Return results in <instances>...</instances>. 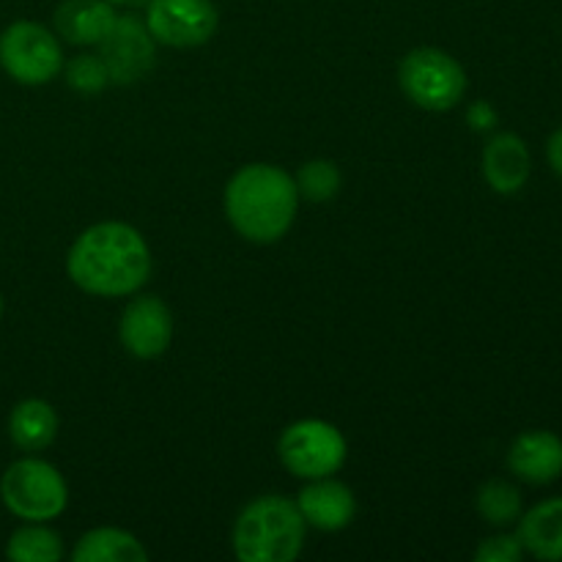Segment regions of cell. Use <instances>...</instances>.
I'll list each match as a JSON object with an SVG mask.
<instances>
[{"mask_svg":"<svg viewBox=\"0 0 562 562\" xmlns=\"http://www.w3.org/2000/svg\"><path fill=\"white\" fill-rule=\"evenodd\" d=\"M151 250L140 231L108 220L82 231L66 256V274L91 296L137 294L151 278Z\"/></svg>","mask_w":562,"mask_h":562,"instance_id":"cell-1","label":"cell"},{"mask_svg":"<svg viewBox=\"0 0 562 562\" xmlns=\"http://www.w3.org/2000/svg\"><path fill=\"white\" fill-rule=\"evenodd\" d=\"M225 217L241 239L274 245L291 231L300 209V190L289 170L272 162H250L225 184Z\"/></svg>","mask_w":562,"mask_h":562,"instance_id":"cell-2","label":"cell"},{"mask_svg":"<svg viewBox=\"0 0 562 562\" xmlns=\"http://www.w3.org/2000/svg\"><path fill=\"white\" fill-rule=\"evenodd\" d=\"M307 521L302 519L296 499L283 494H263L236 516L234 554L241 562H291L305 547Z\"/></svg>","mask_w":562,"mask_h":562,"instance_id":"cell-3","label":"cell"},{"mask_svg":"<svg viewBox=\"0 0 562 562\" xmlns=\"http://www.w3.org/2000/svg\"><path fill=\"white\" fill-rule=\"evenodd\" d=\"M398 82L406 99L428 113H448L467 93L464 66L439 47L406 53L398 66Z\"/></svg>","mask_w":562,"mask_h":562,"instance_id":"cell-4","label":"cell"},{"mask_svg":"<svg viewBox=\"0 0 562 562\" xmlns=\"http://www.w3.org/2000/svg\"><path fill=\"white\" fill-rule=\"evenodd\" d=\"M0 499L22 521H53L69 505V486L49 461H14L0 477Z\"/></svg>","mask_w":562,"mask_h":562,"instance_id":"cell-5","label":"cell"},{"mask_svg":"<svg viewBox=\"0 0 562 562\" xmlns=\"http://www.w3.org/2000/svg\"><path fill=\"white\" fill-rule=\"evenodd\" d=\"M280 464L300 481L329 477L346 464L349 445L338 426L318 417L296 420L280 434L278 442Z\"/></svg>","mask_w":562,"mask_h":562,"instance_id":"cell-6","label":"cell"},{"mask_svg":"<svg viewBox=\"0 0 562 562\" xmlns=\"http://www.w3.org/2000/svg\"><path fill=\"white\" fill-rule=\"evenodd\" d=\"M0 66L20 86H47L64 71L58 33L33 20L11 22L0 33Z\"/></svg>","mask_w":562,"mask_h":562,"instance_id":"cell-7","label":"cell"},{"mask_svg":"<svg viewBox=\"0 0 562 562\" xmlns=\"http://www.w3.org/2000/svg\"><path fill=\"white\" fill-rule=\"evenodd\" d=\"M217 5L212 0H148L146 27L165 47H201L217 31Z\"/></svg>","mask_w":562,"mask_h":562,"instance_id":"cell-8","label":"cell"},{"mask_svg":"<svg viewBox=\"0 0 562 562\" xmlns=\"http://www.w3.org/2000/svg\"><path fill=\"white\" fill-rule=\"evenodd\" d=\"M99 58L108 66L113 86H135L157 60V42L146 27V20L135 14H119L113 31L99 44Z\"/></svg>","mask_w":562,"mask_h":562,"instance_id":"cell-9","label":"cell"},{"mask_svg":"<svg viewBox=\"0 0 562 562\" xmlns=\"http://www.w3.org/2000/svg\"><path fill=\"white\" fill-rule=\"evenodd\" d=\"M170 338H173V316L157 294H137L121 313L119 340L137 360H154L165 355Z\"/></svg>","mask_w":562,"mask_h":562,"instance_id":"cell-10","label":"cell"},{"mask_svg":"<svg viewBox=\"0 0 562 562\" xmlns=\"http://www.w3.org/2000/svg\"><path fill=\"white\" fill-rule=\"evenodd\" d=\"M296 508L307 527L322 532H338L355 521L357 499L346 483L329 477H316L305 481V486L296 494Z\"/></svg>","mask_w":562,"mask_h":562,"instance_id":"cell-11","label":"cell"},{"mask_svg":"<svg viewBox=\"0 0 562 562\" xmlns=\"http://www.w3.org/2000/svg\"><path fill=\"white\" fill-rule=\"evenodd\" d=\"M508 470L530 486H549L562 475V439L554 431H525L510 442Z\"/></svg>","mask_w":562,"mask_h":562,"instance_id":"cell-12","label":"cell"},{"mask_svg":"<svg viewBox=\"0 0 562 562\" xmlns=\"http://www.w3.org/2000/svg\"><path fill=\"white\" fill-rule=\"evenodd\" d=\"M532 173V154L514 132H499L483 148V179L497 195H516L525 190Z\"/></svg>","mask_w":562,"mask_h":562,"instance_id":"cell-13","label":"cell"},{"mask_svg":"<svg viewBox=\"0 0 562 562\" xmlns=\"http://www.w3.org/2000/svg\"><path fill=\"white\" fill-rule=\"evenodd\" d=\"M115 20V5L108 0H64L53 14L55 33L75 47H99Z\"/></svg>","mask_w":562,"mask_h":562,"instance_id":"cell-14","label":"cell"},{"mask_svg":"<svg viewBox=\"0 0 562 562\" xmlns=\"http://www.w3.org/2000/svg\"><path fill=\"white\" fill-rule=\"evenodd\" d=\"M516 536L525 554L543 562H562V497L543 499L521 514Z\"/></svg>","mask_w":562,"mask_h":562,"instance_id":"cell-15","label":"cell"},{"mask_svg":"<svg viewBox=\"0 0 562 562\" xmlns=\"http://www.w3.org/2000/svg\"><path fill=\"white\" fill-rule=\"evenodd\" d=\"M58 412L42 398L20 401L9 415L11 442L25 453H38V450L49 448L58 437Z\"/></svg>","mask_w":562,"mask_h":562,"instance_id":"cell-16","label":"cell"},{"mask_svg":"<svg viewBox=\"0 0 562 562\" xmlns=\"http://www.w3.org/2000/svg\"><path fill=\"white\" fill-rule=\"evenodd\" d=\"M75 562H146L148 552L132 532L121 527H97L77 538L71 549Z\"/></svg>","mask_w":562,"mask_h":562,"instance_id":"cell-17","label":"cell"},{"mask_svg":"<svg viewBox=\"0 0 562 562\" xmlns=\"http://www.w3.org/2000/svg\"><path fill=\"white\" fill-rule=\"evenodd\" d=\"M5 558L14 562H58L64 558V538L44 527V521H27L11 532Z\"/></svg>","mask_w":562,"mask_h":562,"instance_id":"cell-18","label":"cell"},{"mask_svg":"<svg viewBox=\"0 0 562 562\" xmlns=\"http://www.w3.org/2000/svg\"><path fill=\"white\" fill-rule=\"evenodd\" d=\"M475 508L492 527H508L521 516V492L510 481L492 477L477 488Z\"/></svg>","mask_w":562,"mask_h":562,"instance_id":"cell-19","label":"cell"},{"mask_svg":"<svg viewBox=\"0 0 562 562\" xmlns=\"http://www.w3.org/2000/svg\"><path fill=\"white\" fill-rule=\"evenodd\" d=\"M294 181L300 198L311 203H327L338 195L344 176H340V168L333 159H311V162L296 170Z\"/></svg>","mask_w":562,"mask_h":562,"instance_id":"cell-20","label":"cell"},{"mask_svg":"<svg viewBox=\"0 0 562 562\" xmlns=\"http://www.w3.org/2000/svg\"><path fill=\"white\" fill-rule=\"evenodd\" d=\"M64 77L77 93H99L110 86L108 66L97 53L75 55L69 64H64Z\"/></svg>","mask_w":562,"mask_h":562,"instance_id":"cell-21","label":"cell"},{"mask_svg":"<svg viewBox=\"0 0 562 562\" xmlns=\"http://www.w3.org/2000/svg\"><path fill=\"white\" fill-rule=\"evenodd\" d=\"M521 558H525V547H521L519 536H508V532L486 538L475 549L477 562H519Z\"/></svg>","mask_w":562,"mask_h":562,"instance_id":"cell-22","label":"cell"},{"mask_svg":"<svg viewBox=\"0 0 562 562\" xmlns=\"http://www.w3.org/2000/svg\"><path fill=\"white\" fill-rule=\"evenodd\" d=\"M467 124H470L475 132L494 130V124H497V110L481 99V102L470 104V110H467Z\"/></svg>","mask_w":562,"mask_h":562,"instance_id":"cell-23","label":"cell"},{"mask_svg":"<svg viewBox=\"0 0 562 562\" xmlns=\"http://www.w3.org/2000/svg\"><path fill=\"white\" fill-rule=\"evenodd\" d=\"M547 157H549V165H552L554 173H558L562 179V126H560V130H554L552 137H549Z\"/></svg>","mask_w":562,"mask_h":562,"instance_id":"cell-24","label":"cell"},{"mask_svg":"<svg viewBox=\"0 0 562 562\" xmlns=\"http://www.w3.org/2000/svg\"><path fill=\"white\" fill-rule=\"evenodd\" d=\"M148 0H130V5H146Z\"/></svg>","mask_w":562,"mask_h":562,"instance_id":"cell-25","label":"cell"},{"mask_svg":"<svg viewBox=\"0 0 562 562\" xmlns=\"http://www.w3.org/2000/svg\"><path fill=\"white\" fill-rule=\"evenodd\" d=\"M0 316H3V296H0Z\"/></svg>","mask_w":562,"mask_h":562,"instance_id":"cell-26","label":"cell"}]
</instances>
